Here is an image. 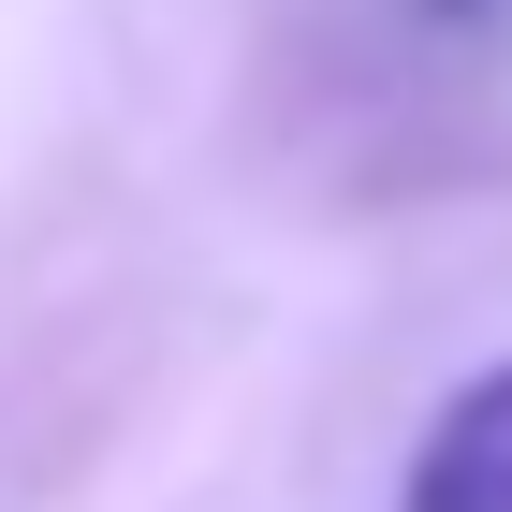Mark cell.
Here are the masks:
<instances>
[{
    "instance_id": "obj_2",
    "label": "cell",
    "mask_w": 512,
    "mask_h": 512,
    "mask_svg": "<svg viewBox=\"0 0 512 512\" xmlns=\"http://www.w3.org/2000/svg\"><path fill=\"white\" fill-rule=\"evenodd\" d=\"M454 15H469V0H454Z\"/></svg>"
},
{
    "instance_id": "obj_1",
    "label": "cell",
    "mask_w": 512,
    "mask_h": 512,
    "mask_svg": "<svg viewBox=\"0 0 512 512\" xmlns=\"http://www.w3.org/2000/svg\"><path fill=\"white\" fill-rule=\"evenodd\" d=\"M410 512H512V366H483L410 454Z\"/></svg>"
}]
</instances>
